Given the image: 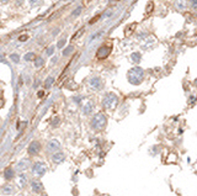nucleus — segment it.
<instances>
[{"label":"nucleus","instance_id":"dca6fc26","mask_svg":"<svg viewBox=\"0 0 197 196\" xmlns=\"http://www.w3.org/2000/svg\"><path fill=\"white\" fill-rule=\"evenodd\" d=\"M25 61H36L34 53H27V55L25 56Z\"/></svg>","mask_w":197,"mask_h":196},{"label":"nucleus","instance_id":"f8f14e48","mask_svg":"<svg viewBox=\"0 0 197 196\" xmlns=\"http://www.w3.org/2000/svg\"><path fill=\"white\" fill-rule=\"evenodd\" d=\"M175 8L177 10H185L186 9V0H176Z\"/></svg>","mask_w":197,"mask_h":196},{"label":"nucleus","instance_id":"1a4fd4ad","mask_svg":"<svg viewBox=\"0 0 197 196\" xmlns=\"http://www.w3.org/2000/svg\"><path fill=\"white\" fill-rule=\"evenodd\" d=\"M31 188L34 192H41L43 190V185L40 180H32L31 181Z\"/></svg>","mask_w":197,"mask_h":196},{"label":"nucleus","instance_id":"ddd939ff","mask_svg":"<svg viewBox=\"0 0 197 196\" xmlns=\"http://www.w3.org/2000/svg\"><path fill=\"white\" fill-rule=\"evenodd\" d=\"M4 176H5V179L6 180H10L14 178V170L11 168H6L5 171H4Z\"/></svg>","mask_w":197,"mask_h":196},{"label":"nucleus","instance_id":"c756f323","mask_svg":"<svg viewBox=\"0 0 197 196\" xmlns=\"http://www.w3.org/2000/svg\"><path fill=\"white\" fill-rule=\"evenodd\" d=\"M0 2H2V3H3V4H6V3H8V2H9V0H0Z\"/></svg>","mask_w":197,"mask_h":196},{"label":"nucleus","instance_id":"4468645a","mask_svg":"<svg viewBox=\"0 0 197 196\" xmlns=\"http://www.w3.org/2000/svg\"><path fill=\"white\" fill-rule=\"evenodd\" d=\"M131 59H132V62L133 63H138L139 61H140V53H132L131 55Z\"/></svg>","mask_w":197,"mask_h":196},{"label":"nucleus","instance_id":"5701e85b","mask_svg":"<svg viewBox=\"0 0 197 196\" xmlns=\"http://www.w3.org/2000/svg\"><path fill=\"white\" fill-rule=\"evenodd\" d=\"M81 10H83V8L81 6H79V8H77V10H74L73 12H71V16H78L80 12H81Z\"/></svg>","mask_w":197,"mask_h":196},{"label":"nucleus","instance_id":"7ed1b4c3","mask_svg":"<svg viewBox=\"0 0 197 196\" xmlns=\"http://www.w3.org/2000/svg\"><path fill=\"white\" fill-rule=\"evenodd\" d=\"M105 125H106V117L105 115H102L101 112L96 114L93 120H91V127L95 130V131H100L105 127Z\"/></svg>","mask_w":197,"mask_h":196},{"label":"nucleus","instance_id":"2f4dec72","mask_svg":"<svg viewBox=\"0 0 197 196\" xmlns=\"http://www.w3.org/2000/svg\"><path fill=\"white\" fill-rule=\"evenodd\" d=\"M21 196H24V195H21Z\"/></svg>","mask_w":197,"mask_h":196},{"label":"nucleus","instance_id":"2eb2a0df","mask_svg":"<svg viewBox=\"0 0 197 196\" xmlns=\"http://www.w3.org/2000/svg\"><path fill=\"white\" fill-rule=\"evenodd\" d=\"M3 192L6 194V195H9V194H12L14 192V189H12L11 185H6V186L3 188Z\"/></svg>","mask_w":197,"mask_h":196},{"label":"nucleus","instance_id":"9b49d317","mask_svg":"<svg viewBox=\"0 0 197 196\" xmlns=\"http://www.w3.org/2000/svg\"><path fill=\"white\" fill-rule=\"evenodd\" d=\"M101 80L99 79V78H93L91 80H90V86L91 88H94V89H100L101 88Z\"/></svg>","mask_w":197,"mask_h":196},{"label":"nucleus","instance_id":"9d476101","mask_svg":"<svg viewBox=\"0 0 197 196\" xmlns=\"http://www.w3.org/2000/svg\"><path fill=\"white\" fill-rule=\"evenodd\" d=\"M52 159H53V162H54V163H62L63 160H64V154L62 152L56 153V154H53Z\"/></svg>","mask_w":197,"mask_h":196},{"label":"nucleus","instance_id":"cd10ccee","mask_svg":"<svg viewBox=\"0 0 197 196\" xmlns=\"http://www.w3.org/2000/svg\"><path fill=\"white\" fill-rule=\"evenodd\" d=\"M64 45H65V40H61V41L58 42V48H62Z\"/></svg>","mask_w":197,"mask_h":196},{"label":"nucleus","instance_id":"bb28decb","mask_svg":"<svg viewBox=\"0 0 197 196\" xmlns=\"http://www.w3.org/2000/svg\"><path fill=\"white\" fill-rule=\"evenodd\" d=\"M191 6L197 10V0H191Z\"/></svg>","mask_w":197,"mask_h":196},{"label":"nucleus","instance_id":"0eeeda50","mask_svg":"<svg viewBox=\"0 0 197 196\" xmlns=\"http://www.w3.org/2000/svg\"><path fill=\"white\" fill-rule=\"evenodd\" d=\"M61 148V143L57 139H51L47 143V151L48 152H56Z\"/></svg>","mask_w":197,"mask_h":196},{"label":"nucleus","instance_id":"393cba45","mask_svg":"<svg viewBox=\"0 0 197 196\" xmlns=\"http://www.w3.org/2000/svg\"><path fill=\"white\" fill-rule=\"evenodd\" d=\"M53 52H54V47H49V48L47 49V55L51 56V55H53Z\"/></svg>","mask_w":197,"mask_h":196},{"label":"nucleus","instance_id":"412c9836","mask_svg":"<svg viewBox=\"0 0 197 196\" xmlns=\"http://www.w3.org/2000/svg\"><path fill=\"white\" fill-rule=\"evenodd\" d=\"M28 2H30V4H31L32 6H36V5L42 4V0H28Z\"/></svg>","mask_w":197,"mask_h":196},{"label":"nucleus","instance_id":"6e6552de","mask_svg":"<svg viewBox=\"0 0 197 196\" xmlns=\"http://www.w3.org/2000/svg\"><path fill=\"white\" fill-rule=\"evenodd\" d=\"M28 168H30V160L28 159H21L16 165V169L19 171H24V170H26Z\"/></svg>","mask_w":197,"mask_h":196},{"label":"nucleus","instance_id":"20e7f679","mask_svg":"<svg viewBox=\"0 0 197 196\" xmlns=\"http://www.w3.org/2000/svg\"><path fill=\"white\" fill-rule=\"evenodd\" d=\"M47 170V167L44 163L42 162H37V163H34L33 167H32V173L36 175V176H42Z\"/></svg>","mask_w":197,"mask_h":196},{"label":"nucleus","instance_id":"6ab92c4d","mask_svg":"<svg viewBox=\"0 0 197 196\" xmlns=\"http://www.w3.org/2000/svg\"><path fill=\"white\" fill-rule=\"evenodd\" d=\"M90 109H93V104L91 102H89L86 106H85V110H84V114H89V112H90L91 110Z\"/></svg>","mask_w":197,"mask_h":196},{"label":"nucleus","instance_id":"4be33fe9","mask_svg":"<svg viewBox=\"0 0 197 196\" xmlns=\"http://www.w3.org/2000/svg\"><path fill=\"white\" fill-rule=\"evenodd\" d=\"M20 180H21V181H20V185L24 186V185L26 184V181H27V180H26V175H25V174L20 175Z\"/></svg>","mask_w":197,"mask_h":196},{"label":"nucleus","instance_id":"7c9ffc66","mask_svg":"<svg viewBox=\"0 0 197 196\" xmlns=\"http://www.w3.org/2000/svg\"><path fill=\"white\" fill-rule=\"evenodd\" d=\"M42 196H47V195H46V194H43V195H42Z\"/></svg>","mask_w":197,"mask_h":196},{"label":"nucleus","instance_id":"a878e982","mask_svg":"<svg viewBox=\"0 0 197 196\" xmlns=\"http://www.w3.org/2000/svg\"><path fill=\"white\" fill-rule=\"evenodd\" d=\"M27 38H28V36H27V35H22V36H20V37H19V40H20L21 42H25Z\"/></svg>","mask_w":197,"mask_h":196},{"label":"nucleus","instance_id":"b1692460","mask_svg":"<svg viewBox=\"0 0 197 196\" xmlns=\"http://www.w3.org/2000/svg\"><path fill=\"white\" fill-rule=\"evenodd\" d=\"M10 58H11L14 62H19V61H20V57L17 56V55H11V56H10Z\"/></svg>","mask_w":197,"mask_h":196},{"label":"nucleus","instance_id":"f257e3e1","mask_svg":"<svg viewBox=\"0 0 197 196\" xmlns=\"http://www.w3.org/2000/svg\"><path fill=\"white\" fill-rule=\"evenodd\" d=\"M143 78H144V70L139 67H134L128 72V80L134 85L140 84Z\"/></svg>","mask_w":197,"mask_h":196},{"label":"nucleus","instance_id":"39448f33","mask_svg":"<svg viewBox=\"0 0 197 196\" xmlns=\"http://www.w3.org/2000/svg\"><path fill=\"white\" fill-rule=\"evenodd\" d=\"M110 53H111V47H109V46H102V47H100L97 49L96 57L99 59H105V58H107V57L110 56Z\"/></svg>","mask_w":197,"mask_h":196},{"label":"nucleus","instance_id":"a211bd4d","mask_svg":"<svg viewBox=\"0 0 197 196\" xmlns=\"http://www.w3.org/2000/svg\"><path fill=\"white\" fill-rule=\"evenodd\" d=\"M53 81H54V79H53L52 77L47 78V80H46V83H44V86H46V88H49V86L53 84Z\"/></svg>","mask_w":197,"mask_h":196},{"label":"nucleus","instance_id":"c85d7f7f","mask_svg":"<svg viewBox=\"0 0 197 196\" xmlns=\"http://www.w3.org/2000/svg\"><path fill=\"white\" fill-rule=\"evenodd\" d=\"M153 10V3L148 4V8H147V11H152Z\"/></svg>","mask_w":197,"mask_h":196},{"label":"nucleus","instance_id":"423d86ee","mask_svg":"<svg viewBox=\"0 0 197 196\" xmlns=\"http://www.w3.org/2000/svg\"><path fill=\"white\" fill-rule=\"evenodd\" d=\"M40 151H41V143H40V142L38 141L31 142L30 146H28V153L31 155H34V154H37Z\"/></svg>","mask_w":197,"mask_h":196},{"label":"nucleus","instance_id":"aec40b11","mask_svg":"<svg viewBox=\"0 0 197 196\" xmlns=\"http://www.w3.org/2000/svg\"><path fill=\"white\" fill-rule=\"evenodd\" d=\"M73 46H69V47H67V49H64V52H63V55L64 56H68L69 55V53H71V52H73Z\"/></svg>","mask_w":197,"mask_h":196},{"label":"nucleus","instance_id":"f03ea898","mask_svg":"<svg viewBox=\"0 0 197 196\" xmlns=\"http://www.w3.org/2000/svg\"><path fill=\"white\" fill-rule=\"evenodd\" d=\"M118 102V98L112 94V93H109L102 100V106L106 109V110H111V109H115L116 108V105Z\"/></svg>","mask_w":197,"mask_h":196},{"label":"nucleus","instance_id":"f3484780","mask_svg":"<svg viewBox=\"0 0 197 196\" xmlns=\"http://www.w3.org/2000/svg\"><path fill=\"white\" fill-rule=\"evenodd\" d=\"M34 64H36V67H37V68H40V67H42V65L44 64V61H43L42 58H36Z\"/></svg>","mask_w":197,"mask_h":196}]
</instances>
